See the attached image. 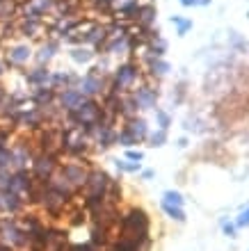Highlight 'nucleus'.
Returning a JSON list of instances; mask_svg holds the SVG:
<instances>
[{
  "mask_svg": "<svg viewBox=\"0 0 249 251\" xmlns=\"http://www.w3.org/2000/svg\"><path fill=\"white\" fill-rule=\"evenodd\" d=\"M119 231L121 235L133 237H146L149 235V215L142 208H130L128 213L119 215Z\"/></svg>",
  "mask_w": 249,
  "mask_h": 251,
  "instance_id": "f257e3e1",
  "label": "nucleus"
},
{
  "mask_svg": "<svg viewBox=\"0 0 249 251\" xmlns=\"http://www.w3.org/2000/svg\"><path fill=\"white\" fill-rule=\"evenodd\" d=\"M87 190H89V194H106L107 185H110V178L103 174V171H94V174H89L87 176Z\"/></svg>",
  "mask_w": 249,
  "mask_h": 251,
  "instance_id": "f03ea898",
  "label": "nucleus"
},
{
  "mask_svg": "<svg viewBox=\"0 0 249 251\" xmlns=\"http://www.w3.org/2000/svg\"><path fill=\"white\" fill-rule=\"evenodd\" d=\"M76 119L83 124H94L98 119V105L91 103V101H83V105L76 108Z\"/></svg>",
  "mask_w": 249,
  "mask_h": 251,
  "instance_id": "7ed1b4c3",
  "label": "nucleus"
},
{
  "mask_svg": "<svg viewBox=\"0 0 249 251\" xmlns=\"http://www.w3.org/2000/svg\"><path fill=\"white\" fill-rule=\"evenodd\" d=\"M87 171L80 167V164H69V167H64V178H67L71 185H83L87 183Z\"/></svg>",
  "mask_w": 249,
  "mask_h": 251,
  "instance_id": "20e7f679",
  "label": "nucleus"
},
{
  "mask_svg": "<svg viewBox=\"0 0 249 251\" xmlns=\"http://www.w3.org/2000/svg\"><path fill=\"white\" fill-rule=\"evenodd\" d=\"M135 67L133 64H124V67H119V71H117V75H114V80H117V87H128L130 82L135 80Z\"/></svg>",
  "mask_w": 249,
  "mask_h": 251,
  "instance_id": "39448f33",
  "label": "nucleus"
},
{
  "mask_svg": "<svg viewBox=\"0 0 249 251\" xmlns=\"http://www.w3.org/2000/svg\"><path fill=\"white\" fill-rule=\"evenodd\" d=\"M126 133H128L135 142L146 140V124H144V119H133L128 124V128H126Z\"/></svg>",
  "mask_w": 249,
  "mask_h": 251,
  "instance_id": "423d86ee",
  "label": "nucleus"
},
{
  "mask_svg": "<svg viewBox=\"0 0 249 251\" xmlns=\"http://www.w3.org/2000/svg\"><path fill=\"white\" fill-rule=\"evenodd\" d=\"M62 105L67 108V110H76L83 105V94L76 91V89H67L64 94H62Z\"/></svg>",
  "mask_w": 249,
  "mask_h": 251,
  "instance_id": "0eeeda50",
  "label": "nucleus"
},
{
  "mask_svg": "<svg viewBox=\"0 0 249 251\" xmlns=\"http://www.w3.org/2000/svg\"><path fill=\"white\" fill-rule=\"evenodd\" d=\"M135 101H137V108H144V110L153 108L156 105V89H140Z\"/></svg>",
  "mask_w": 249,
  "mask_h": 251,
  "instance_id": "6e6552de",
  "label": "nucleus"
},
{
  "mask_svg": "<svg viewBox=\"0 0 249 251\" xmlns=\"http://www.w3.org/2000/svg\"><path fill=\"white\" fill-rule=\"evenodd\" d=\"M101 87H103V82H101V78H96L94 73H89V75H85V80H83V85H80V94H98L101 91Z\"/></svg>",
  "mask_w": 249,
  "mask_h": 251,
  "instance_id": "1a4fd4ad",
  "label": "nucleus"
},
{
  "mask_svg": "<svg viewBox=\"0 0 249 251\" xmlns=\"http://www.w3.org/2000/svg\"><path fill=\"white\" fill-rule=\"evenodd\" d=\"M28 57H30V48L28 46H14L9 51V59L14 64H23V62H28Z\"/></svg>",
  "mask_w": 249,
  "mask_h": 251,
  "instance_id": "9d476101",
  "label": "nucleus"
},
{
  "mask_svg": "<svg viewBox=\"0 0 249 251\" xmlns=\"http://www.w3.org/2000/svg\"><path fill=\"white\" fill-rule=\"evenodd\" d=\"M106 242H107V229L106 226H101V224H96L94 231H91V244H94V247L101 244V247H103Z\"/></svg>",
  "mask_w": 249,
  "mask_h": 251,
  "instance_id": "9b49d317",
  "label": "nucleus"
},
{
  "mask_svg": "<svg viewBox=\"0 0 249 251\" xmlns=\"http://www.w3.org/2000/svg\"><path fill=\"white\" fill-rule=\"evenodd\" d=\"M162 210H165V213L172 217L174 222H178V224L185 222V213H183L178 206H169V203H165V201H162Z\"/></svg>",
  "mask_w": 249,
  "mask_h": 251,
  "instance_id": "f8f14e48",
  "label": "nucleus"
},
{
  "mask_svg": "<svg viewBox=\"0 0 249 251\" xmlns=\"http://www.w3.org/2000/svg\"><path fill=\"white\" fill-rule=\"evenodd\" d=\"M35 169H37V176H41V178L48 176V174L53 171V160H51V158H39Z\"/></svg>",
  "mask_w": 249,
  "mask_h": 251,
  "instance_id": "ddd939ff",
  "label": "nucleus"
},
{
  "mask_svg": "<svg viewBox=\"0 0 249 251\" xmlns=\"http://www.w3.org/2000/svg\"><path fill=\"white\" fill-rule=\"evenodd\" d=\"M28 80L35 82V85H41V82L48 80V71H44V69H37V71H32V73L28 75Z\"/></svg>",
  "mask_w": 249,
  "mask_h": 251,
  "instance_id": "4468645a",
  "label": "nucleus"
},
{
  "mask_svg": "<svg viewBox=\"0 0 249 251\" xmlns=\"http://www.w3.org/2000/svg\"><path fill=\"white\" fill-rule=\"evenodd\" d=\"M165 203H169V206H183V197L178 192H174V190H169V192H165Z\"/></svg>",
  "mask_w": 249,
  "mask_h": 251,
  "instance_id": "2eb2a0df",
  "label": "nucleus"
},
{
  "mask_svg": "<svg viewBox=\"0 0 249 251\" xmlns=\"http://www.w3.org/2000/svg\"><path fill=\"white\" fill-rule=\"evenodd\" d=\"M71 55H73V59H76V62H89V59H91V53L87 51V48H76Z\"/></svg>",
  "mask_w": 249,
  "mask_h": 251,
  "instance_id": "dca6fc26",
  "label": "nucleus"
},
{
  "mask_svg": "<svg viewBox=\"0 0 249 251\" xmlns=\"http://www.w3.org/2000/svg\"><path fill=\"white\" fill-rule=\"evenodd\" d=\"M151 69H153V73H158V75H165L167 71H169V64H167V62H160V59H153Z\"/></svg>",
  "mask_w": 249,
  "mask_h": 251,
  "instance_id": "f3484780",
  "label": "nucleus"
},
{
  "mask_svg": "<svg viewBox=\"0 0 249 251\" xmlns=\"http://www.w3.org/2000/svg\"><path fill=\"white\" fill-rule=\"evenodd\" d=\"M165 140H167L165 130H158L156 135H151V146H162V144H165Z\"/></svg>",
  "mask_w": 249,
  "mask_h": 251,
  "instance_id": "a211bd4d",
  "label": "nucleus"
},
{
  "mask_svg": "<svg viewBox=\"0 0 249 251\" xmlns=\"http://www.w3.org/2000/svg\"><path fill=\"white\" fill-rule=\"evenodd\" d=\"M53 51H55L53 44H51V46H44V48H41V55H39V62H48V59L53 57Z\"/></svg>",
  "mask_w": 249,
  "mask_h": 251,
  "instance_id": "6ab92c4d",
  "label": "nucleus"
},
{
  "mask_svg": "<svg viewBox=\"0 0 249 251\" xmlns=\"http://www.w3.org/2000/svg\"><path fill=\"white\" fill-rule=\"evenodd\" d=\"M117 167L124 171H140V162H119L117 160Z\"/></svg>",
  "mask_w": 249,
  "mask_h": 251,
  "instance_id": "aec40b11",
  "label": "nucleus"
},
{
  "mask_svg": "<svg viewBox=\"0 0 249 251\" xmlns=\"http://www.w3.org/2000/svg\"><path fill=\"white\" fill-rule=\"evenodd\" d=\"M235 226H238V229H247V226H249V210L240 213V217H238V222H235Z\"/></svg>",
  "mask_w": 249,
  "mask_h": 251,
  "instance_id": "412c9836",
  "label": "nucleus"
},
{
  "mask_svg": "<svg viewBox=\"0 0 249 251\" xmlns=\"http://www.w3.org/2000/svg\"><path fill=\"white\" fill-rule=\"evenodd\" d=\"M117 140H119V144H124V146H133V144H137V142L133 140V137H130V135L126 133V130H124V133H121L119 137H117Z\"/></svg>",
  "mask_w": 249,
  "mask_h": 251,
  "instance_id": "4be33fe9",
  "label": "nucleus"
},
{
  "mask_svg": "<svg viewBox=\"0 0 249 251\" xmlns=\"http://www.w3.org/2000/svg\"><path fill=\"white\" fill-rule=\"evenodd\" d=\"M153 14H156V12H153L151 5H149V7H144L142 9V23H151L153 21Z\"/></svg>",
  "mask_w": 249,
  "mask_h": 251,
  "instance_id": "5701e85b",
  "label": "nucleus"
},
{
  "mask_svg": "<svg viewBox=\"0 0 249 251\" xmlns=\"http://www.w3.org/2000/svg\"><path fill=\"white\" fill-rule=\"evenodd\" d=\"M172 21L178 25V35H185V32L190 30V23L188 21H181V18H172Z\"/></svg>",
  "mask_w": 249,
  "mask_h": 251,
  "instance_id": "b1692460",
  "label": "nucleus"
},
{
  "mask_svg": "<svg viewBox=\"0 0 249 251\" xmlns=\"http://www.w3.org/2000/svg\"><path fill=\"white\" fill-rule=\"evenodd\" d=\"M156 114H158V121H160V126H162V130H165V128H167V126H169V117H167V114H165V112H156Z\"/></svg>",
  "mask_w": 249,
  "mask_h": 251,
  "instance_id": "393cba45",
  "label": "nucleus"
},
{
  "mask_svg": "<svg viewBox=\"0 0 249 251\" xmlns=\"http://www.w3.org/2000/svg\"><path fill=\"white\" fill-rule=\"evenodd\" d=\"M222 231H224V235H229V237L235 235V226H233V224H222Z\"/></svg>",
  "mask_w": 249,
  "mask_h": 251,
  "instance_id": "a878e982",
  "label": "nucleus"
},
{
  "mask_svg": "<svg viewBox=\"0 0 249 251\" xmlns=\"http://www.w3.org/2000/svg\"><path fill=\"white\" fill-rule=\"evenodd\" d=\"M126 155H128V160H133V162H140V160H142V158H144V155L140 153V151H128V153H126Z\"/></svg>",
  "mask_w": 249,
  "mask_h": 251,
  "instance_id": "bb28decb",
  "label": "nucleus"
},
{
  "mask_svg": "<svg viewBox=\"0 0 249 251\" xmlns=\"http://www.w3.org/2000/svg\"><path fill=\"white\" fill-rule=\"evenodd\" d=\"M51 96H53L51 91H39V94H37V101H39V103H44V101H51Z\"/></svg>",
  "mask_w": 249,
  "mask_h": 251,
  "instance_id": "cd10ccee",
  "label": "nucleus"
},
{
  "mask_svg": "<svg viewBox=\"0 0 249 251\" xmlns=\"http://www.w3.org/2000/svg\"><path fill=\"white\" fill-rule=\"evenodd\" d=\"M0 73H2V64H0Z\"/></svg>",
  "mask_w": 249,
  "mask_h": 251,
  "instance_id": "c85d7f7f",
  "label": "nucleus"
}]
</instances>
